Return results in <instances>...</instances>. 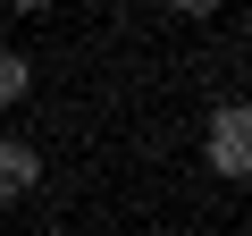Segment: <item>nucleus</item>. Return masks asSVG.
Masks as SVG:
<instances>
[{"mask_svg": "<svg viewBox=\"0 0 252 236\" xmlns=\"http://www.w3.org/2000/svg\"><path fill=\"white\" fill-rule=\"evenodd\" d=\"M17 9H26V17H42V9H51V0H17Z\"/></svg>", "mask_w": 252, "mask_h": 236, "instance_id": "39448f33", "label": "nucleus"}, {"mask_svg": "<svg viewBox=\"0 0 252 236\" xmlns=\"http://www.w3.org/2000/svg\"><path fill=\"white\" fill-rule=\"evenodd\" d=\"M34 186H42V152L17 144V135H0V202H17V194H34Z\"/></svg>", "mask_w": 252, "mask_h": 236, "instance_id": "f03ea898", "label": "nucleus"}, {"mask_svg": "<svg viewBox=\"0 0 252 236\" xmlns=\"http://www.w3.org/2000/svg\"><path fill=\"white\" fill-rule=\"evenodd\" d=\"M26 84H34L26 51H0V110H9V101H26Z\"/></svg>", "mask_w": 252, "mask_h": 236, "instance_id": "7ed1b4c3", "label": "nucleus"}, {"mask_svg": "<svg viewBox=\"0 0 252 236\" xmlns=\"http://www.w3.org/2000/svg\"><path fill=\"white\" fill-rule=\"evenodd\" d=\"M210 177H227V186L252 177V110H244L235 93L210 110Z\"/></svg>", "mask_w": 252, "mask_h": 236, "instance_id": "f257e3e1", "label": "nucleus"}, {"mask_svg": "<svg viewBox=\"0 0 252 236\" xmlns=\"http://www.w3.org/2000/svg\"><path fill=\"white\" fill-rule=\"evenodd\" d=\"M168 9H177V17H210L219 0H168Z\"/></svg>", "mask_w": 252, "mask_h": 236, "instance_id": "20e7f679", "label": "nucleus"}]
</instances>
